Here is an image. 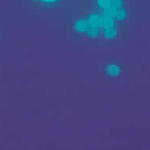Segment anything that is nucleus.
<instances>
[{"instance_id": "f257e3e1", "label": "nucleus", "mask_w": 150, "mask_h": 150, "mask_svg": "<svg viewBox=\"0 0 150 150\" xmlns=\"http://www.w3.org/2000/svg\"><path fill=\"white\" fill-rule=\"evenodd\" d=\"M88 28V22L87 18L79 19L73 25V29L77 33H86Z\"/></svg>"}, {"instance_id": "f03ea898", "label": "nucleus", "mask_w": 150, "mask_h": 150, "mask_svg": "<svg viewBox=\"0 0 150 150\" xmlns=\"http://www.w3.org/2000/svg\"><path fill=\"white\" fill-rule=\"evenodd\" d=\"M106 72L111 77H118L121 74V68L117 64H109L106 66Z\"/></svg>"}, {"instance_id": "7ed1b4c3", "label": "nucleus", "mask_w": 150, "mask_h": 150, "mask_svg": "<svg viewBox=\"0 0 150 150\" xmlns=\"http://www.w3.org/2000/svg\"><path fill=\"white\" fill-rule=\"evenodd\" d=\"M103 34L106 39H114L116 37L117 34H118V29H117L116 26L111 27L109 29H104L103 31Z\"/></svg>"}, {"instance_id": "20e7f679", "label": "nucleus", "mask_w": 150, "mask_h": 150, "mask_svg": "<svg viewBox=\"0 0 150 150\" xmlns=\"http://www.w3.org/2000/svg\"><path fill=\"white\" fill-rule=\"evenodd\" d=\"M96 3L98 7L101 8L102 10H104L111 6L112 1L111 0H96Z\"/></svg>"}, {"instance_id": "39448f33", "label": "nucleus", "mask_w": 150, "mask_h": 150, "mask_svg": "<svg viewBox=\"0 0 150 150\" xmlns=\"http://www.w3.org/2000/svg\"><path fill=\"white\" fill-rule=\"evenodd\" d=\"M40 1L42 3H46V4H52V3H56L57 0H40Z\"/></svg>"}]
</instances>
